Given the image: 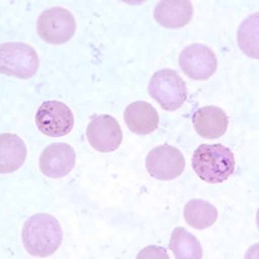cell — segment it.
<instances>
[{
  "instance_id": "9c48e42d",
  "label": "cell",
  "mask_w": 259,
  "mask_h": 259,
  "mask_svg": "<svg viewBox=\"0 0 259 259\" xmlns=\"http://www.w3.org/2000/svg\"><path fill=\"white\" fill-rule=\"evenodd\" d=\"M179 66L193 80H206L217 71L218 61L211 48L203 45H191L182 51Z\"/></svg>"
},
{
  "instance_id": "4fadbf2b",
  "label": "cell",
  "mask_w": 259,
  "mask_h": 259,
  "mask_svg": "<svg viewBox=\"0 0 259 259\" xmlns=\"http://www.w3.org/2000/svg\"><path fill=\"white\" fill-rule=\"evenodd\" d=\"M193 6L189 0H163L154 8V20L166 29H180L191 22Z\"/></svg>"
},
{
  "instance_id": "5bb4252c",
  "label": "cell",
  "mask_w": 259,
  "mask_h": 259,
  "mask_svg": "<svg viewBox=\"0 0 259 259\" xmlns=\"http://www.w3.org/2000/svg\"><path fill=\"white\" fill-rule=\"evenodd\" d=\"M27 148L24 140L15 134L0 135V172L12 174L26 161Z\"/></svg>"
},
{
  "instance_id": "30bf717a",
  "label": "cell",
  "mask_w": 259,
  "mask_h": 259,
  "mask_svg": "<svg viewBox=\"0 0 259 259\" xmlns=\"http://www.w3.org/2000/svg\"><path fill=\"white\" fill-rule=\"evenodd\" d=\"M75 166V152L66 143L48 145L39 157V167L46 177L60 179L70 174Z\"/></svg>"
},
{
  "instance_id": "ac0fdd59",
  "label": "cell",
  "mask_w": 259,
  "mask_h": 259,
  "mask_svg": "<svg viewBox=\"0 0 259 259\" xmlns=\"http://www.w3.org/2000/svg\"><path fill=\"white\" fill-rule=\"evenodd\" d=\"M138 258H163L167 259L168 255L166 254V250L163 247L159 246H148L145 249H143L140 253H139Z\"/></svg>"
},
{
  "instance_id": "7a4b0ae2",
  "label": "cell",
  "mask_w": 259,
  "mask_h": 259,
  "mask_svg": "<svg viewBox=\"0 0 259 259\" xmlns=\"http://www.w3.org/2000/svg\"><path fill=\"white\" fill-rule=\"evenodd\" d=\"M235 156L223 144H202L194 150L192 167L202 182L218 184L226 182L235 171Z\"/></svg>"
},
{
  "instance_id": "6da1fadb",
  "label": "cell",
  "mask_w": 259,
  "mask_h": 259,
  "mask_svg": "<svg viewBox=\"0 0 259 259\" xmlns=\"http://www.w3.org/2000/svg\"><path fill=\"white\" fill-rule=\"evenodd\" d=\"M64 239L61 224L46 212L31 215L22 227V242L32 256L46 258L56 253Z\"/></svg>"
},
{
  "instance_id": "5b68a950",
  "label": "cell",
  "mask_w": 259,
  "mask_h": 259,
  "mask_svg": "<svg viewBox=\"0 0 259 259\" xmlns=\"http://www.w3.org/2000/svg\"><path fill=\"white\" fill-rule=\"evenodd\" d=\"M77 30V22L68 9L52 7L41 12L36 21V31L41 40L50 45H64Z\"/></svg>"
},
{
  "instance_id": "52a82bcc",
  "label": "cell",
  "mask_w": 259,
  "mask_h": 259,
  "mask_svg": "<svg viewBox=\"0 0 259 259\" xmlns=\"http://www.w3.org/2000/svg\"><path fill=\"white\" fill-rule=\"evenodd\" d=\"M145 166L150 177L158 180H172L183 174L186 159L178 148L165 144L150 150Z\"/></svg>"
},
{
  "instance_id": "3957f363",
  "label": "cell",
  "mask_w": 259,
  "mask_h": 259,
  "mask_svg": "<svg viewBox=\"0 0 259 259\" xmlns=\"http://www.w3.org/2000/svg\"><path fill=\"white\" fill-rule=\"evenodd\" d=\"M148 92L161 105L162 109L167 112L182 108L188 96L186 82L180 78L179 74L171 69H162L153 74L150 78Z\"/></svg>"
},
{
  "instance_id": "e0dca14e",
  "label": "cell",
  "mask_w": 259,
  "mask_h": 259,
  "mask_svg": "<svg viewBox=\"0 0 259 259\" xmlns=\"http://www.w3.org/2000/svg\"><path fill=\"white\" fill-rule=\"evenodd\" d=\"M258 13L249 16L240 26L237 32V41L242 52L249 57L259 59V25Z\"/></svg>"
},
{
  "instance_id": "277c9868",
  "label": "cell",
  "mask_w": 259,
  "mask_h": 259,
  "mask_svg": "<svg viewBox=\"0 0 259 259\" xmlns=\"http://www.w3.org/2000/svg\"><path fill=\"white\" fill-rule=\"evenodd\" d=\"M39 68V56L29 45L9 41L0 46V71L6 75L30 79Z\"/></svg>"
},
{
  "instance_id": "7c38bea8",
  "label": "cell",
  "mask_w": 259,
  "mask_h": 259,
  "mask_svg": "<svg viewBox=\"0 0 259 259\" xmlns=\"http://www.w3.org/2000/svg\"><path fill=\"white\" fill-rule=\"evenodd\" d=\"M123 119L130 131L136 135H148L158 128L159 115L147 101H135L124 110Z\"/></svg>"
},
{
  "instance_id": "ba28073f",
  "label": "cell",
  "mask_w": 259,
  "mask_h": 259,
  "mask_svg": "<svg viewBox=\"0 0 259 259\" xmlns=\"http://www.w3.org/2000/svg\"><path fill=\"white\" fill-rule=\"evenodd\" d=\"M87 140L94 149L101 153H110L119 148L123 133L114 117L101 114L94 117L87 126Z\"/></svg>"
},
{
  "instance_id": "8fae6325",
  "label": "cell",
  "mask_w": 259,
  "mask_h": 259,
  "mask_svg": "<svg viewBox=\"0 0 259 259\" xmlns=\"http://www.w3.org/2000/svg\"><path fill=\"white\" fill-rule=\"evenodd\" d=\"M192 122L200 136L205 139H218L226 134L230 118L222 108L209 105L196 110Z\"/></svg>"
},
{
  "instance_id": "2e32d148",
  "label": "cell",
  "mask_w": 259,
  "mask_h": 259,
  "mask_svg": "<svg viewBox=\"0 0 259 259\" xmlns=\"http://www.w3.org/2000/svg\"><path fill=\"white\" fill-rule=\"evenodd\" d=\"M170 247L177 259H201L203 256L197 237L183 227H177L172 231Z\"/></svg>"
},
{
  "instance_id": "8992f818",
  "label": "cell",
  "mask_w": 259,
  "mask_h": 259,
  "mask_svg": "<svg viewBox=\"0 0 259 259\" xmlns=\"http://www.w3.org/2000/svg\"><path fill=\"white\" fill-rule=\"evenodd\" d=\"M35 124L41 134L50 138H61L73 130L74 114L65 103L45 101L36 110Z\"/></svg>"
},
{
  "instance_id": "9a60e30c",
  "label": "cell",
  "mask_w": 259,
  "mask_h": 259,
  "mask_svg": "<svg viewBox=\"0 0 259 259\" xmlns=\"http://www.w3.org/2000/svg\"><path fill=\"white\" fill-rule=\"evenodd\" d=\"M218 209L205 200L194 198L184 207V219L196 230H206L218 219Z\"/></svg>"
}]
</instances>
